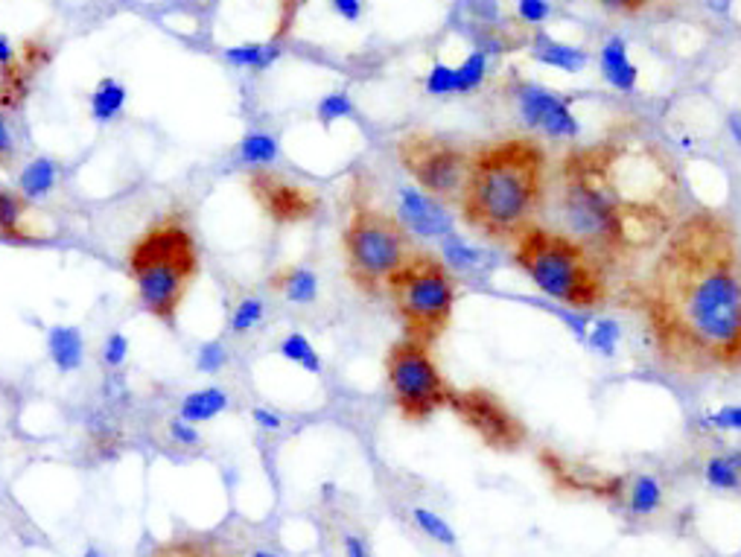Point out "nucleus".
Here are the masks:
<instances>
[{"label":"nucleus","instance_id":"nucleus-13","mask_svg":"<svg viewBox=\"0 0 741 557\" xmlns=\"http://www.w3.org/2000/svg\"><path fill=\"white\" fill-rule=\"evenodd\" d=\"M398 219L406 233L424 240H444L453 233V216L447 214L444 202L429 196L421 187H400L398 190Z\"/></svg>","mask_w":741,"mask_h":557},{"label":"nucleus","instance_id":"nucleus-50","mask_svg":"<svg viewBox=\"0 0 741 557\" xmlns=\"http://www.w3.org/2000/svg\"><path fill=\"white\" fill-rule=\"evenodd\" d=\"M252 557H280V554H275V552H269V549H257Z\"/></svg>","mask_w":741,"mask_h":557},{"label":"nucleus","instance_id":"nucleus-12","mask_svg":"<svg viewBox=\"0 0 741 557\" xmlns=\"http://www.w3.org/2000/svg\"><path fill=\"white\" fill-rule=\"evenodd\" d=\"M517 108H520L523 120L531 129L546 134L552 141H575L581 126L578 117L572 114L570 103L563 100L558 91L546 88L540 82H520L514 88Z\"/></svg>","mask_w":741,"mask_h":557},{"label":"nucleus","instance_id":"nucleus-49","mask_svg":"<svg viewBox=\"0 0 741 557\" xmlns=\"http://www.w3.org/2000/svg\"><path fill=\"white\" fill-rule=\"evenodd\" d=\"M727 132H730L733 143L741 150V114H730V117H727Z\"/></svg>","mask_w":741,"mask_h":557},{"label":"nucleus","instance_id":"nucleus-42","mask_svg":"<svg viewBox=\"0 0 741 557\" xmlns=\"http://www.w3.org/2000/svg\"><path fill=\"white\" fill-rule=\"evenodd\" d=\"M167 429H169V438L181 443V447H199L202 443V435H199V429H196V424H190V420H184V417H172Z\"/></svg>","mask_w":741,"mask_h":557},{"label":"nucleus","instance_id":"nucleus-25","mask_svg":"<svg viewBox=\"0 0 741 557\" xmlns=\"http://www.w3.org/2000/svg\"><path fill=\"white\" fill-rule=\"evenodd\" d=\"M126 85L117 79H103L91 94V117L96 123H108L114 120L123 105H126Z\"/></svg>","mask_w":741,"mask_h":557},{"label":"nucleus","instance_id":"nucleus-44","mask_svg":"<svg viewBox=\"0 0 741 557\" xmlns=\"http://www.w3.org/2000/svg\"><path fill=\"white\" fill-rule=\"evenodd\" d=\"M252 417H254V424L261 426V429H266V432H278V429L283 426L280 415H278V412H271V408H266V406L252 408Z\"/></svg>","mask_w":741,"mask_h":557},{"label":"nucleus","instance_id":"nucleus-18","mask_svg":"<svg viewBox=\"0 0 741 557\" xmlns=\"http://www.w3.org/2000/svg\"><path fill=\"white\" fill-rule=\"evenodd\" d=\"M269 287L280 292L289 304H316L318 301V275L306 266H287L271 275Z\"/></svg>","mask_w":741,"mask_h":557},{"label":"nucleus","instance_id":"nucleus-22","mask_svg":"<svg viewBox=\"0 0 741 557\" xmlns=\"http://www.w3.org/2000/svg\"><path fill=\"white\" fill-rule=\"evenodd\" d=\"M228 408V394L225 388L219 386H207L199 388L184 397L181 403V417L190 420V424H205V420H214L216 415H222Z\"/></svg>","mask_w":741,"mask_h":557},{"label":"nucleus","instance_id":"nucleus-48","mask_svg":"<svg viewBox=\"0 0 741 557\" xmlns=\"http://www.w3.org/2000/svg\"><path fill=\"white\" fill-rule=\"evenodd\" d=\"M15 59H18V50L12 47V41L6 39V35L0 32V68H9Z\"/></svg>","mask_w":741,"mask_h":557},{"label":"nucleus","instance_id":"nucleus-46","mask_svg":"<svg viewBox=\"0 0 741 557\" xmlns=\"http://www.w3.org/2000/svg\"><path fill=\"white\" fill-rule=\"evenodd\" d=\"M333 4V9L339 12V15L348 21V23H356L362 18V9H365V4L362 0H330Z\"/></svg>","mask_w":741,"mask_h":557},{"label":"nucleus","instance_id":"nucleus-6","mask_svg":"<svg viewBox=\"0 0 741 557\" xmlns=\"http://www.w3.org/2000/svg\"><path fill=\"white\" fill-rule=\"evenodd\" d=\"M563 225L575 242H581L592 257H619L631 249L627 219L622 207L604 193L587 172L566 158L563 164V193H561Z\"/></svg>","mask_w":741,"mask_h":557},{"label":"nucleus","instance_id":"nucleus-34","mask_svg":"<svg viewBox=\"0 0 741 557\" xmlns=\"http://www.w3.org/2000/svg\"><path fill=\"white\" fill-rule=\"evenodd\" d=\"M700 426L715 432H741V403L712 408V412L700 417Z\"/></svg>","mask_w":741,"mask_h":557},{"label":"nucleus","instance_id":"nucleus-27","mask_svg":"<svg viewBox=\"0 0 741 557\" xmlns=\"http://www.w3.org/2000/svg\"><path fill=\"white\" fill-rule=\"evenodd\" d=\"M280 47L278 44H240V47H228L225 59L231 65L245 68V70H266L278 61Z\"/></svg>","mask_w":741,"mask_h":557},{"label":"nucleus","instance_id":"nucleus-51","mask_svg":"<svg viewBox=\"0 0 741 557\" xmlns=\"http://www.w3.org/2000/svg\"><path fill=\"white\" fill-rule=\"evenodd\" d=\"M82 557H100V552H96V549H88Z\"/></svg>","mask_w":741,"mask_h":557},{"label":"nucleus","instance_id":"nucleus-41","mask_svg":"<svg viewBox=\"0 0 741 557\" xmlns=\"http://www.w3.org/2000/svg\"><path fill=\"white\" fill-rule=\"evenodd\" d=\"M126 356H129V339L123 336V333H111L103 344V362L108 368H120L126 362Z\"/></svg>","mask_w":741,"mask_h":557},{"label":"nucleus","instance_id":"nucleus-21","mask_svg":"<svg viewBox=\"0 0 741 557\" xmlns=\"http://www.w3.org/2000/svg\"><path fill=\"white\" fill-rule=\"evenodd\" d=\"M703 479L712 490L724 493H738L741 490V450L733 452H718L707 458L703 464Z\"/></svg>","mask_w":741,"mask_h":557},{"label":"nucleus","instance_id":"nucleus-14","mask_svg":"<svg viewBox=\"0 0 741 557\" xmlns=\"http://www.w3.org/2000/svg\"><path fill=\"white\" fill-rule=\"evenodd\" d=\"M601 77L604 82L616 88L619 94H634L639 85V68L634 65L631 53H627V41L622 35H610L601 44Z\"/></svg>","mask_w":741,"mask_h":557},{"label":"nucleus","instance_id":"nucleus-7","mask_svg":"<svg viewBox=\"0 0 741 557\" xmlns=\"http://www.w3.org/2000/svg\"><path fill=\"white\" fill-rule=\"evenodd\" d=\"M409 249V233L398 216H389L374 207H353L344 228V260L351 280L368 295L386 289L389 278L398 271Z\"/></svg>","mask_w":741,"mask_h":557},{"label":"nucleus","instance_id":"nucleus-17","mask_svg":"<svg viewBox=\"0 0 741 557\" xmlns=\"http://www.w3.org/2000/svg\"><path fill=\"white\" fill-rule=\"evenodd\" d=\"M27 216H30V202L15 190L0 187V237L15 240V242L39 240V231H32L27 225Z\"/></svg>","mask_w":741,"mask_h":557},{"label":"nucleus","instance_id":"nucleus-10","mask_svg":"<svg viewBox=\"0 0 741 557\" xmlns=\"http://www.w3.org/2000/svg\"><path fill=\"white\" fill-rule=\"evenodd\" d=\"M476 435L497 450H517L526 438L523 424L490 391H453L447 403Z\"/></svg>","mask_w":741,"mask_h":557},{"label":"nucleus","instance_id":"nucleus-4","mask_svg":"<svg viewBox=\"0 0 741 557\" xmlns=\"http://www.w3.org/2000/svg\"><path fill=\"white\" fill-rule=\"evenodd\" d=\"M517 266L535 283L549 301L570 309L599 306L604 301V278L599 260L570 233H554L546 228L528 225L514 245Z\"/></svg>","mask_w":741,"mask_h":557},{"label":"nucleus","instance_id":"nucleus-31","mask_svg":"<svg viewBox=\"0 0 741 557\" xmlns=\"http://www.w3.org/2000/svg\"><path fill=\"white\" fill-rule=\"evenodd\" d=\"M412 523L421 528L429 540L441 543V546H450L453 549L455 543H459V537H455V528L441 514L429 511V507H412Z\"/></svg>","mask_w":741,"mask_h":557},{"label":"nucleus","instance_id":"nucleus-19","mask_svg":"<svg viewBox=\"0 0 741 557\" xmlns=\"http://www.w3.org/2000/svg\"><path fill=\"white\" fill-rule=\"evenodd\" d=\"M47 353H50L53 365L61 370V374H70V370L82 368L85 359V339L77 327H65L56 324L47 333Z\"/></svg>","mask_w":741,"mask_h":557},{"label":"nucleus","instance_id":"nucleus-8","mask_svg":"<svg viewBox=\"0 0 741 557\" xmlns=\"http://www.w3.org/2000/svg\"><path fill=\"white\" fill-rule=\"evenodd\" d=\"M391 400L406 420H426L450 403V386L432 359L429 344L403 339L391 344L386 359Z\"/></svg>","mask_w":741,"mask_h":557},{"label":"nucleus","instance_id":"nucleus-36","mask_svg":"<svg viewBox=\"0 0 741 557\" xmlns=\"http://www.w3.org/2000/svg\"><path fill=\"white\" fill-rule=\"evenodd\" d=\"M225 362H228V351L219 339L205 342L199 353H196V368H199L202 374H216V370L225 368Z\"/></svg>","mask_w":741,"mask_h":557},{"label":"nucleus","instance_id":"nucleus-40","mask_svg":"<svg viewBox=\"0 0 741 557\" xmlns=\"http://www.w3.org/2000/svg\"><path fill=\"white\" fill-rule=\"evenodd\" d=\"M467 9H471V15L476 18L479 27H497L502 21L499 0H467Z\"/></svg>","mask_w":741,"mask_h":557},{"label":"nucleus","instance_id":"nucleus-23","mask_svg":"<svg viewBox=\"0 0 741 557\" xmlns=\"http://www.w3.org/2000/svg\"><path fill=\"white\" fill-rule=\"evenodd\" d=\"M663 481L651 473H642L627 485V511L634 516H651L663 507Z\"/></svg>","mask_w":741,"mask_h":557},{"label":"nucleus","instance_id":"nucleus-39","mask_svg":"<svg viewBox=\"0 0 741 557\" xmlns=\"http://www.w3.org/2000/svg\"><path fill=\"white\" fill-rule=\"evenodd\" d=\"M554 315H558V318L563 321V324L570 327V333H572V336H575L578 342H581V344L587 342L590 321H592L587 313H581V309H570V306H558V309H554Z\"/></svg>","mask_w":741,"mask_h":557},{"label":"nucleus","instance_id":"nucleus-15","mask_svg":"<svg viewBox=\"0 0 741 557\" xmlns=\"http://www.w3.org/2000/svg\"><path fill=\"white\" fill-rule=\"evenodd\" d=\"M531 53H535V59L540 61V65L554 68V70H563V73L584 70L587 61H590L584 47L558 41V39H552V35H546V32H537L535 35V47H531Z\"/></svg>","mask_w":741,"mask_h":557},{"label":"nucleus","instance_id":"nucleus-35","mask_svg":"<svg viewBox=\"0 0 741 557\" xmlns=\"http://www.w3.org/2000/svg\"><path fill=\"white\" fill-rule=\"evenodd\" d=\"M351 114H353V103H351V96L342 94V91H333V94H327L325 100L318 103V120L325 123V126H330V123H336V120L351 117Z\"/></svg>","mask_w":741,"mask_h":557},{"label":"nucleus","instance_id":"nucleus-47","mask_svg":"<svg viewBox=\"0 0 741 557\" xmlns=\"http://www.w3.org/2000/svg\"><path fill=\"white\" fill-rule=\"evenodd\" d=\"M599 4L616 12H639L642 6H648V0H599Z\"/></svg>","mask_w":741,"mask_h":557},{"label":"nucleus","instance_id":"nucleus-26","mask_svg":"<svg viewBox=\"0 0 741 557\" xmlns=\"http://www.w3.org/2000/svg\"><path fill=\"white\" fill-rule=\"evenodd\" d=\"M619 342H622V324L616 318H592L590 321V333H587V348L592 353H599L604 359H613L616 351H619Z\"/></svg>","mask_w":741,"mask_h":557},{"label":"nucleus","instance_id":"nucleus-24","mask_svg":"<svg viewBox=\"0 0 741 557\" xmlns=\"http://www.w3.org/2000/svg\"><path fill=\"white\" fill-rule=\"evenodd\" d=\"M32 73L35 70L21 56L12 61L9 68H0V105L9 108V111L21 108L23 96H27V91H30Z\"/></svg>","mask_w":741,"mask_h":557},{"label":"nucleus","instance_id":"nucleus-30","mask_svg":"<svg viewBox=\"0 0 741 557\" xmlns=\"http://www.w3.org/2000/svg\"><path fill=\"white\" fill-rule=\"evenodd\" d=\"M488 56L481 50H473L462 65H455V94H473L481 88L488 77Z\"/></svg>","mask_w":741,"mask_h":557},{"label":"nucleus","instance_id":"nucleus-5","mask_svg":"<svg viewBox=\"0 0 741 557\" xmlns=\"http://www.w3.org/2000/svg\"><path fill=\"white\" fill-rule=\"evenodd\" d=\"M386 289L403 321L406 339L432 344L447 330L459 287L444 260L426 251H412L406 263L389 278Z\"/></svg>","mask_w":741,"mask_h":557},{"label":"nucleus","instance_id":"nucleus-16","mask_svg":"<svg viewBox=\"0 0 741 557\" xmlns=\"http://www.w3.org/2000/svg\"><path fill=\"white\" fill-rule=\"evenodd\" d=\"M441 242V260L447 269H455V271H464V275H473V271H485L490 269V254L485 249H479L476 242H471L464 237V233L453 231L447 233Z\"/></svg>","mask_w":741,"mask_h":557},{"label":"nucleus","instance_id":"nucleus-32","mask_svg":"<svg viewBox=\"0 0 741 557\" xmlns=\"http://www.w3.org/2000/svg\"><path fill=\"white\" fill-rule=\"evenodd\" d=\"M152 557H231V554H225L219 546H214V543L184 537V540H169L164 546H158Z\"/></svg>","mask_w":741,"mask_h":557},{"label":"nucleus","instance_id":"nucleus-37","mask_svg":"<svg viewBox=\"0 0 741 557\" xmlns=\"http://www.w3.org/2000/svg\"><path fill=\"white\" fill-rule=\"evenodd\" d=\"M426 91L432 96H450V94H455V68L444 65V61L432 65L429 77H426Z\"/></svg>","mask_w":741,"mask_h":557},{"label":"nucleus","instance_id":"nucleus-20","mask_svg":"<svg viewBox=\"0 0 741 557\" xmlns=\"http://www.w3.org/2000/svg\"><path fill=\"white\" fill-rule=\"evenodd\" d=\"M59 184V164L53 158H32L27 167L21 169L18 178V193L27 202H41L47 199Z\"/></svg>","mask_w":741,"mask_h":557},{"label":"nucleus","instance_id":"nucleus-2","mask_svg":"<svg viewBox=\"0 0 741 557\" xmlns=\"http://www.w3.org/2000/svg\"><path fill=\"white\" fill-rule=\"evenodd\" d=\"M546 158L526 138L499 141L471 158L462 216L488 237H520L543 202Z\"/></svg>","mask_w":741,"mask_h":557},{"label":"nucleus","instance_id":"nucleus-29","mask_svg":"<svg viewBox=\"0 0 741 557\" xmlns=\"http://www.w3.org/2000/svg\"><path fill=\"white\" fill-rule=\"evenodd\" d=\"M278 353L283 359H289V362H295L298 368L304 370H310V374H318L321 370V356L316 351V344L304 336V333H289V336H283V342L278 344Z\"/></svg>","mask_w":741,"mask_h":557},{"label":"nucleus","instance_id":"nucleus-9","mask_svg":"<svg viewBox=\"0 0 741 557\" xmlns=\"http://www.w3.org/2000/svg\"><path fill=\"white\" fill-rule=\"evenodd\" d=\"M398 155L421 190L435 196L438 202L462 199L467 172H471V158L462 150H455L450 143H441L438 138L409 134V138H403L398 143Z\"/></svg>","mask_w":741,"mask_h":557},{"label":"nucleus","instance_id":"nucleus-33","mask_svg":"<svg viewBox=\"0 0 741 557\" xmlns=\"http://www.w3.org/2000/svg\"><path fill=\"white\" fill-rule=\"evenodd\" d=\"M263 315H266V304L261 298H242L231 313V333L242 336V333H249L261 324Z\"/></svg>","mask_w":741,"mask_h":557},{"label":"nucleus","instance_id":"nucleus-45","mask_svg":"<svg viewBox=\"0 0 741 557\" xmlns=\"http://www.w3.org/2000/svg\"><path fill=\"white\" fill-rule=\"evenodd\" d=\"M342 549H344V557H370L368 543L360 534H351V531L342 534Z\"/></svg>","mask_w":741,"mask_h":557},{"label":"nucleus","instance_id":"nucleus-3","mask_svg":"<svg viewBox=\"0 0 741 557\" xmlns=\"http://www.w3.org/2000/svg\"><path fill=\"white\" fill-rule=\"evenodd\" d=\"M129 275L146 313L176 324V315L199 275V245L181 216H164L143 231L129 251Z\"/></svg>","mask_w":741,"mask_h":557},{"label":"nucleus","instance_id":"nucleus-11","mask_svg":"<svg viewBox=\"0 0 741 557\" xmlns=\"http://www.w3.org/2000/svg\"><path fill=\"white\" fill-rule=\"evenodd\" d=\"M249 190L254 202L266 210V216L275 219L278 225H295V222L310 219L318 210V196L306 184H298L266 167L249 176Z\"/></svg>","mask_w":741,"mask_h":557},{"label":"nucleus","instance_id":"nucleus-28","mask_svg":"<svg viewBox=\"0 0 741 557\" xmlns=\"http://www.w3.org/2000/svg\"><path fill=\"white\" fill-rule=\"evenodd\" d=\"M278 141L269 132H249L240 141V158L254 169H263L278 160Z\"/></svg>","mask_w":741,"mask_h":557},{"label":"nucleus","instance_id":"nucleus-1","mask_svg":"<svg viewBox=\"0 0 741 557\" xmlns=\"http://www.w3.org/2000/svg\"><path fill=\"white\" fill-rule=\"evenodd\" d=\"M642 309L669 365L741 368V254L724 219L695 214L669 233L651 266Z\"/></svg>","mask_w":741,"mask_h":557},{"label":"nucleus","instance_id":"nucleus-38","mask_svg":"<svg viewBox=\"0 0 741 557\" xmlns=\"http://www.w3.org/2000/svg\"><path fill=\"white\" fill-rule=\"evenodd\" d=\"M517 18L523 23H531V27H540V23L552 18L549 0H517Z\"/></svg>","mask_w":741,"mask_h":557},{"label":"nucleus","instance_id":"nucleus-43","mask_svg":"<svg viewBox=\"0 0 741 557\" xmlns=\"http://www.w3.org/2000/svg\"><path fill=\"white\" fill-rule=\"evenodd\" d=\"M12 158H15V138H12L6 117L0 114V167H9Z\"/></svg>","mask_w":741,"mask_h":557}]
</instances>
